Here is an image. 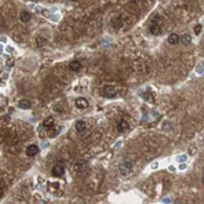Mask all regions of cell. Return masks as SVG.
Listing matches in <instances>:
<instances>
[{"mask_svg": "<svg viewBox=\"0 0 204 204\" xmlns=\"http://www.w3.org/2000/svg\"><path fill=\"white\" fill-rule=\"evenodd\" d=\"M180 41L182 42V44H184V45H189V44L192 43V38H191V36H189V34H184V36H182V38H180Z\"/></svg>", "mask_w": 204, "mask_h": 204, "instance_id": "cell-13", "label": "cell"}, {"mask_svg": "<svg viewBox=\"0 0 204 204\" xmlns=\"http://www.w3.org/2000/svg\"><path fill=\"white\" fill-rule=\"evenodd\" d=\"M31 17H32V15L28 12V11H26V10H23V11H21L20 14V20L22 21V22H28V21L31 20Z\"/></svg>", "mask_w": 204, "mask_h": 204, "instance_id": "cell-9", "label": "cell"}, {"mask_svg": "<svg viewBox=\"0 0 204 204\" xmlns=\"http://www.w3.org/2000/svg\"><path fill=\"white\" fill-rule=\"evenodd\" d=\"M6 65H7V66H14V59L10 58V59L7 60V62H6Z\"/></svg>", "mask_w": 204, "mask_h": 204, "instance_id": "cell-17", "label": "cell"}, {"mask_svg": "<svg viewBox=\"0 0 204 204\" xmlns=\"http://www.w3.org/2000/svg\"><path fill=\"white\" fill-rule=\"evenodd\" d=\"M75 104H76V106H77L78 109H86V108L88 106V102H87V99H84V98H77Z\"/></svg>", "mask_w": 204, "mask_h": 204, "instance_id": "cell-7", "label": "cell"}, {"mask_svg": "<svg viewBox=\"0 0 204 204\" xmlns=\"http://www.w3.org/2000/svg\"><path fill=\"white\" fill-rule=\"evenodd\" d=\"M118 130L120 131V132H125V131H127L128 130V123L126 120H120L119 123H118Z\"/></svg>", "mask_w": 204, "mask_h": 204, "instance_id": "cell-10", "label": "cell"}, {"mask_svg": "<svg viewBox=\"0 0 204 204\" xmlns=\"http://www.w3.org/2000/svg\"><path fill=\"white\" fill-rule=\"evenodd\" d=\"M102 93H103V95L106 97V98H114L115 94H116V91H115V88H114L113 86H105V87L103 88Z\"/></svg>", "mask_w": 204, "mask_h": 204, "instance_id": "cell-2", "label": "cell"}, {"mask_svg": "<svg viewBox=\"0 0 204 204\" xmlns=\"http://www.w3.org/2000/svg\"><path fill=\"white\" fill-rule=\"evenodd\" d=\"M38 153H39V148H38V145H36V144H31V145H28L27 149H26V154H27L28 157H36Z\"/></svg>", "mask_w": 204, "mask_h": 204, "instance_id": "cell-3", "label": "cell"}, {"mask_svg": "<svg viewBox=\"0 0 204 204\" xmlns=\"http://www.w3.org/2000/svg\"><path fill=\"white\" fill-rule=\"evenodd\" d=\"M53 126H54V119H53L51 116L47 118V119L43 121V127H44L47 131H49V130H50Z\"/></svg>", "mask_w": 204, "mask_h": 204, "instance_id": "cell-5", "label": "cell"}, {"mask_svg": "<svg viewBox=\"0 0 204 204\" xmlns=\"http://www.w3.org/2000/svg\"><path fill=\"white\" fill-rule=\"evenodd\" d=\"M72 1H78V0H72Z\"/></svg>", "mask_w": 204, "mask_h": 204, "instance_id": "cell-20", "label": "cell"}, {"mask_svg": "<svg viewBox=\"0 0 204 204\" xmlns=\"http://www.w3.org/2000/svg\"><path fill=\"white\" fill-rule=\"evenodd\" d=\"M55 110H56V111H59V113H60V111H61V108H60V106H56V108H55Z\"/></svg>", "mask_w": 204, "mask_h": 204, "instance_id": "cell-19", "label": "cell"}, {"mask_svg": "<svg viewBox=\"0 0 204 204\" xmlns=\"http://www.w3.org/2000/svg\"><path fill=\"white\" fill-rule=\"evenodd\" d=\"M82 69V64L78 60H73V61L70 62V70L71 71H75V72H77V71H80Z\"/></svg>", "mask_w": 204, "mask_h": 204, "instance_id": "cell-6", "label": "cell"}, {"mask_svg": "<svg viewBox=\"0 0 204 204\" xmlns=\"http://www.w3.org/2000/svg\"><path fill=\"white\" fill-rule=\"evenodd\" d=\"M202 32V24H197L196 27H194V33L196 34H199Z\"/></svg>", "mask_w": 204, "mask_h": 204, "instance_id": "cell-16", "label": "cell"}, {"mask_svg": "<svg viewBox=\"0 0 204 204\" xmlns=\"http://www.w3.org/2000/svg\"><path fill=\"white\" fill-rule=\"evenodd\" d=\"M86 130V122L83 120H78L76 122V131L77 132H83Z\"/></svg>", "mask_w": 204, "mask_h": 204, "instance_id": "cell-11", "label": "cell"}, {"mask_svg": "<svg viewBox=\"0 0 204 204\" xmlns=\"http://www.w3.org/2000/svg\"><path fill=\"white\" fill-rule=\"evenodd\" d=\"M2 196H4V189H2L1 187H0V198H1Z\"/></svg>", "mask_w": 204, "mask_h": 204, "instance_id": "cell-18", "label": "cell"}, {"mask_svg": "<svg viewBox=\"0 0 204 204\" xmlns=\"http://www.w3.org/2000/svg\"><path fill=\"white\" fill-rule=\"evenodd\" d=\"M131 167H132L131 165H128V166L126 167V163L121 164V165H120V170H121V174H122V175H127V174L131 171Z\"/></svg>", "mask_w": 204, "mask_h": 204, "instance_id": "cell-14", "label": "cell"}, {"mask_svg": "<svg viewBox=\"0 0 204 204\" xmlns=\"http://www.w3.org/2000/svg\"><path fill=\"white\" fill-rule=\"evenodd\" d=\"M19 106L21 109H29L31 108V102L27 100V99H22V100L19 102Z\"/></svg>", "mask_w": 204, "mask_h": 204, "instance_id": "cell-12", "label": "cell"}, {"mask_svg": "<svg viewBox=\"0 0 204 204\" xmlns=\"http://www.w3.org/2000/svg\"><path fill=\"white\" fill-rule=\"evenodd\" d=\"M149 31L150 33H153V36H158L162 31V26H160V19L159 17H155L153 19L150 24H149Z\"/></svg>", "mask_w": 204, "mask_h": 204, "instance_id": "cell-1", "label": "cell"}, {"mask_svg": "<svg viewBox=\"0 0 204 204\" xmlns=\"http://www.w3.org/2000/svg\"><path fill=\"white\" fill-rule=\"evenodd\" d=\"M51 174H53V176H55V177H61L62 175L65 174V169H64L62 165L58 164V165H55V166L53 167Z\"/></svg>", "mask_w": 204, "mask_h": 204, "instance_id": "cell-4", "label": "cell"}, {"mask_svg": "<svg viewBox=\"0 0 204 204\" xmlns=\"http://www.w3.org/2000/svg\"><path fill=\"white\" fill-rule=\"evenodd\" d=\"M167 42H169L170 44L175 45V44H177V43L180 42V36L176 34V33H171V34L169 36V38H167Z\"/></svg>", "mask_w": 204, "mask_h": 204, "instance_id": "cell-8", "label": "cell"}, {"mask_svg": "<svg viewBox=\"0 0 204 204\" xmlns=\"http://www.w3.org/2000/svg\"><path fill=\"white\" fill-rule=\"evenodd\" d=\"M36 42H37V47H39V48L47 44V39H45V38H43V37H38V38L36 39Z\"/></svg>", "mask_w": 204, "mask_h": 204, "instance_id": "cell-15", "label": "cell"}]
</instances>
